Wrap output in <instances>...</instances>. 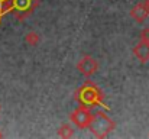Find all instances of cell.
<instances>
[{"label": "cell", "instance_id": "6da1fadb", "mask_svg": "<svg viewBox=\"0 0 149 139\" xmlns=\"http://www.w3.org/2000/svg\"><path fill=\"white\" fill-rule=\"evenodd\" d=\"M91 129V132L96 135V136H106L113 128H114V123L111 122V119L104 115V113H97L96 116H93V120L88 126Z\"/></svg>", "mask_w": 149, "mask_h": 139}, {"label": "cell", "instance_id": "7a4b0ae2", "mask_svg": "<svg viewBox=\"0 0 149 139\" xmlns=\"http://www.w3.org/2000/svg\"><path fill=\"white\" fill-rule=\"evenodd\" d=\"M97 68H99L97 61H96L93 57H88V55L83 57V58L78 61V64H77V70H78L80 74L84 75V77L93 75V74L97 71Z\"/></svg>", "mask_w": 149, "mask_h": 139}, {"label": "cell", "instance_id": "3957f363", "mask_svg": "<svg viewBox=\"0 0 149 139\" xmlns=\"http://www.w3.org/2000/svg\"><path fill=\"white\" fill-rule=\"evenodd\" d=\"M71 120L78 126V128H88L91 120H93V116L90 113V110L87 107H78L72 115H71Z\"/></svg>", "mask_w": 149, "mask_h": 139}, {"label": "cell", "instance_id": "277c9868", "mask_svg": "<svg viewBox=\"0 0 149 139\" xmlns=\"http://www.w3.org/2000/svg\"><path fill=\"white\" fill-rule=\"evenodd\" d=\"M133 54H135V57H136L141 62L149 61V42L141 41L138 45L133 48Z\"/></svg>", "mask_w": 149, "mask_h": 139}, {"label": "cell", "instance_id": "5b68a950", "mask_svg": "<svg viewBox=\"0 0 149 139\" xmlns=\"http://www.w3.org/2000/svg\"><path fill=\"white\" fill-rule=\"evenodd\" d=\"M148 15H149V10L146 9L145 3L136 4V6L132 9V12H130V16H132L136 22H143V20L148 17Z\"/></svg>", "mask_w": 149, "mask_h": 139}, {"label": "cell", "instance_id": "8992f818", "mask_svg": "<svg viewBox=\"0 0 149 139\" xmlns=\"http://www.w3.org/2000/svg\"><path fill=\"white\" fill-rule=\"evenodd\" d=\"M96 97H97V94H96V90H94V89H86V90H84L83 100H84L86 103H94V101H96Z\"/></svg>", "mask_w": 149, "mask_h": 139}, {"label": "cell", "instance_id": "52a82bcc", "mask_svg": "<svg viewBox=\"0 0 149 139\" xmlns=\"http://www.w3.org/2000/svg\"><path fill=\"white\" fill-rule=\"evenodd\" d=\"M58 135H59V136H64V138L71 136V135H72V129H71L70 126H67V125H65V126H62V128H61V131L58 132Z\"/></svg>", "mask_w": 149, "mask_h": 139}, {"label": "cell", "instance_id": "ba28073f", "mask_svg": "<svg viewBox=\"0 0 149 139\" xmlns=\"http://www.w3.org/2000/svg\"><path fill=\"white\" fill-rule=\"evenodd\" d=\"M26 41H28L29 44H36V42L39 41V38H38L35 34H28V35H26Z\"/></svg>", "mask_w": 149, "mask_h": 139}, {"label": "cell", "instance_id": "9c48e42d", "mask_svg": "<svg viewBox=\"0 0 149 139\" xmlns=\"http://www.w3.org/2000/svg\"><path fill=\"white\" fill-rule=\"evenodd\" d=\"M141 41L149 42V28H145V29L141 32Z\"/></svg>", "mask_w": 149, "mask_h": 139}, {"label": "cell", "instance_id": "30bf717a", "mask_svg": "<svg viewBox=\"0 0 149 139\" xmlns=\"http://www.w3.org/2000/svg\"><path fill=\"white\" fill-rule=\"evenodd\" d=\"M16 6L19 9H23L25 6H28V0H16Z\"/></svg>", "mask_w": 149, "mask_h": 139}, {"label": "cell", "instance_id": "8fae6325", "mask_svg": "<svg viewBox=\"0 0 149 139\" xmlns=\"http://www.w3.org/2000/svg\"><path fill=\"white\" fill-rule=\"evenodd\" d=\"M143 3H145V6H146V9H148V10H149V0H145Z\"/></svg>", "mask_w": 149, "mask_h": 139}]
</instances>
